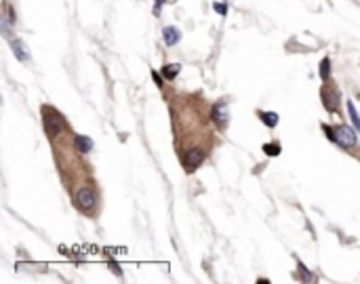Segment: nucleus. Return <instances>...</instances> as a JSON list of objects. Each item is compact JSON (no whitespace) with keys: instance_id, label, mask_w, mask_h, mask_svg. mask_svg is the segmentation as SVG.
<instances>
[{"instance_id":"5","label":"nucleus","mask_w":360,"mask_h":284,"mask_svg":"<svg viewBox=\"0 0 360 284\" xmlns=\"http://www.w3.org/2000/svg\"><path fill=\"white\" fill-rule=\"evenodd\" d=\"M211 120L215 122L217 129H225L230 122V112H227V103L225 101H217L211 110Z\"/></svg>"},{"instance_id":"6","label":"nucleus","mask_w":360,"mask_h":284,"mask_svg":"<svg viewBox=\"0 0 360 284\" xmlns=\"http://www.w3.org/2000/svg\"><path fill=\"white\" fill-rule=\"evenodd\" d=\"M320 97H322L324 108H326L329 112H337V110H339V93H337L335 89L322 87V91H320Z\"/></svg>"},{"instance_id":"8","label":"nucleus","mask_w":360,"mask_h":284,"mask_svg":"<svg viewBox=\"0 0 360 284\" xmlns=\"http://www.w3.org/2000/svg\"><path fill=\"white\" fill-rule=\"evenodd\" d=\"M74 148L78 154H89L93 150V139L86 135H76L74 137Z\"/></svg>"},{"instance_id":"3","label":"nucleus","mask_w":360,"mask_h":284,"mask_svg":"<svg viewBox=\"0 0 360 284\" xmlns=\"http://www.w3.org/2000/svg\"><path fill=\"white\" fill-rule=\"evenodd\" d=\"M203 162H205V150H200V148L188 150V152H185V156H183V160H181L185 173H194V170Z\"/></svg>"},{"instance_id":"18","label":"nucleus","mask_w":360,"mask_h":284,"mask_svg":"<svg viewBox=\"0 0 360 284\" xmlns=\"http://www.w3.org/2000/svg\"><path fill=\"white\" fill-rule=\"evenodd\" d=\"M152 76H154V80H156V87H162V78H160V74L152 69Z\"/></svg>"},{"instance_id":"11","label":"nucleus","mask_w":360,"mask_h":284,"mask_svg":"<svg viewBox=\"0 0 360 284\" xmlns=\"http://www.w3.org/2000/svg\"><path fill=\"white\" fill-rule=\"evenodd\" d=\"M259 118H261L264 124L270 126V129H274V126L278 124V114L276 112H259Z\"/></svg>"},{"instance_id":"14","label":"nucleus","mask_w":360,"mask_h":284,"mask_svg":"<svg viewBox=\"0 0 360 284\" xmlns=\"http://www.w3.org/2000/svg\"><path fill=\"white\" fill-rule=\"evenodd\" d=\"M264 152L268 156H278L280 154V144H266L264 146Z\"/></svg>"},{"instance_id":"13","label":"nucleus","mask_w":360,"mask_h":284,"mask_svg":"<svg viewBox=\"0 0 360 284\" xmlns=\"http://www.w3.org/2000/svg\"><path fill=\"white\" fill-rule=\"evenodd\" d=\"M348 114H350V118H352V122H354V129L360 133V116H358V112H356L354 101H348Z\"/></svg>"},{"instance_id":"7","label":"nucleus","mask_w":360,"mask_h":284,"mask_svg":"<svg viewBox=\"0 0 360 284\" xmlns=\"http://www.w3.org/2000/svg\"><path fill=\"white\" fill-rule=\"evenodd\" d=\"M162 40H165L167 47H175L177 42L181 40V32L177 30V27L169 25V27H165V30H162Z\"/></svg>"},{"instance_id":"9","label":"nucleus","mask_w":360,"mask_h":284,"mask_svg":"<svg viewBox=\"0 0 360 284\" xmlns=\"http://www.w3.org/2000/svg\"><path fill=\"white\" fill-rule=\"evenodd\" d=\"M11 47H13V53H15V57H17L19 61H27V59H30V53H27L25 45H23L19 38H17V40L11 38Z\"/></svg>"},{"instance_id":"20","label":"nucleus","mask_w":360,"mask_h":284,"mask_svg":"<svg viewBox=\"0 0 360 284\" xmlns=\"http://www.w3.org/2000/svg\"><path fill=\"white\" fill-rule=\"evenodd\" d=\"M110 267L114 269V274H118V276L122 274V272H120V265H116V263H110Z\"/></svg>"},{"instance_id":"15","label":"nucleus","mask_w":360,"mask_h":284,"mask_svg":"<svg viewBox=\"0 0 360 284\" xmlns=\"http://www.w3.org/2000/svg\"><path fill=\"white\" fill-rule=\"evenodd\" d=\"M299 278H301V280H306V282H314V280H316L312 274H308L306 265H301V263H299Z\"/></svg>"},{"instance_id":"4","label":"nucleus","mask_w":360,"mask_h":284,"mask_svg":"<svg viewBox=\"0 0 360 284\" xmlns=\"http://www.w3.org/2000/svg\"><path fill=\"white\" fill-rule=\"evenodd\" d=\"M335 135H337V144L345 150L356 148V144H358V137H356L354 129H350V126H345V124L335 126Z\"/></svg>"},{"instance_id":"19","label":"nucleus","mask_w":360,"mask_h":284,"mask_svg":"<svg viewBox=\"0 0 360 284\" xmlns=\"http://www.w3.org/2000/svg\"><path fill=\"white\" fill-rule=\"evenodd\" d=\"M167 3V0H156V9H154V13H156V15H158V13H160V7Z\"/></svg>"},{"instance_id":"1","label":"nucleus","mask_w":360,"mask_h":284,"mask_svg":"<svg viewBox=\"0 0 360 284\" xmlns=\"http://www.w3.org/2000/svg\"><path fill=\"white\" fill-rule=\"evenodd\" d=\"M42 126H45V133L49 139H55L57 135H59L63 131V116L57 110L53 108H42Z\"/></svg>"},{"instance_id":"17","label":"nucleus","mask_w":360,"mask_h":284,"mask_svg":"<svg viewBox=\"0 0 360 284\" xmlns=\"http://www.w3.org/2000/svg\"><path fill=\"white\" fill-rule=\"evenodd\" d=\"M213 9L217 11V13H221V15H225V13H227V7H225V5H219V3H215Z\"/></svg>"},{"instance_id":"2","label":"nucleus","mask_w":360,"mask_h":284,"mask_svg":"<svg viewBox=\"0 0 360 284\" xmlns=\"http://www.w3.org/2000/svg\"><path fill=\"white\" fill-rule=\"evenodd\" d=\"M74 204H76V208H80V210H84V212L93 210L95 204H97V192H95L91 186L78 188L76 194H74Z\"/></svg>"},{"instance_id":"16","label":"nucleus","mask_w":360,"mask_h":284,"mask_svg":"<svg viewBox=\"0 0 360 284\" xmlns=\"http://www.w3.org/2000/svg\"><path fill=\"white\" fill-rule=\"evenodd\" d=\"M322 131L326 133V137H329L331 141H333V144H337V135H335V131H333V129H331V126H326V124H322Z\"/></svg>"},{"instance_id":"10","label":"nucleus","mask_w":360,"mask_h":284,"mask_svg":"<svg viewBox=\"0 0 360 284\" xmlns=\"http://www.w3.org/2000/svg\"><path fill=\"white\" fill-rule=\"evenodd\" d=\"M179 72H181V65H179V63H167V65L162 67V76H165L167 80L177 78V76H179Z\"/></svg>"},{"instance_id":"12","label":"nucleus","mask_w":360,"mask_h":284,"mask_svg":"<svg viewBox=\"0 0 360 284\" xmlns=\"http://www.w3.org/2000/svg\"><path fill=\"white\" fill-rule=\"evenodd\" d=\"M318 74H320V80H329L331 78V59L329 57H324V59L320 61V69H318Z\"/></svg>"}]
</instances>
